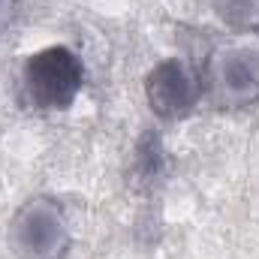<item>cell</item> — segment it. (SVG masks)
<instances>
[{
	"instance_id": "1",
	"label": "cell",
	"mask_w": 259,
	"mask_h": 259,
	"mask_svg": "<svg viewBox=\"0 0 259 259\" xmlns=\"http://www.w3.org/2000/svg\"><path fill=\"white\" fill-rule=\"evenodd\" d=\"M21 103L39 115H61L84 91V64L69 46H46L24 58L18 72Z\"/></svg>"
},
{
	"instance_id": "5",
	"label": "cell",
	"mask_w": 259,
	"mask_h": 259,
	"mask_svg": "<svg viewBox=\"0 0 259 259\" xmlns=\"http://www.w3.org/2000/svg\"><path fill=\"white\" fill-rule=\"evenodd\" d=\"M15 6H18V0H0V30L12 21V15H15Z\"/></svg>"
},
{
	"instance_id": "3",
	"label": "cell",
	"mask_w": 259,
	"mask_h": 259,
	"mask_svg": "<svg viewBox=\"0 0 259 259\" xmlns=\"http://www.w3.org/2000/svg\"><path fill=\"white\" fill-rule=\"evenodd\" d=\"M6 250L12 259H66L72 250V223L52 196H30L6 223Z\"/></svg>"
},
{
	"instance_id": "4",
	"label": "cell",
	"mask_w": 259,
	"mask_h": 259,
	"mask_svg": "<svg viewBox=\"0 0 259 259\" xmlns=\"http://www.w3.org/2000/svg\"><path fill=\"white\" fill-rule=\"evenodd\" d=\"M145 103L160 121H184L205 100L202 72L184 58H163L145 72Z\"/></svg>"
},
{
	"instance_id": "2",
	"label": "cell",
	"mask_w": 259,
	"mask_h": 259,
	"mask_svg": "<svg viewBox=\"0 0 259 259\" xmlns=\"http://www.w3.org/2000/svg\"><path fill=\"white\" fill-rule=\"evenodd\" d=\"M205 97L220 109L259 103V33H238L217 42L202 66Z\"/></svg>"
}]
</instances>
